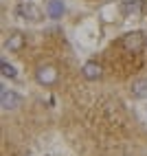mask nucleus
Listing matches in <instances>:
<instances>
[{
    "mask_svg": "<svg viewBox=\"0 0 147 156\" xmlns=\"http://www.w3.org/2000/svg\"><path fill=\"white\" fill-rule=\"evenodd\" d=\"M0 106H2V110H16V108L22 106V97L13 90L2 88L0 90Z\"/></svg>",
    "mask_w": 147,
    "mask_h": 156,
    "instance_id": "f257e3e1",
    "label": "nucleus"
},
{
    "mask_svg": "<svg viewBox=\"0 0 147 156\" xmlns=\"http://www.w3.org/2000/svg\"><path fill=\"white\" fill-rule=\"evenodd\" d=\"M35 77L40 84H44V86H51V84H55L57 81V70L53 66H40L35 70Z\"/></svg>",
    "mask_w": 147,
    "mask_h": 156,
    "instance_id": "f03ea898",
    "label": "nucleus"
},
{
    "mask_svg": "<svg viewBox=\"0 0 147 156\" xmlns=\"http://www.w3.org/2000/svg\"><path fill=\"white\" fill-rule=\"evenodd\" d=\"M81 75L86 77V79H90V81H97L103 75V68H101V64H97V62H88V64H83Z\"/></svg>",
    "mask_w": 147,
    "mask_h": 156,
    "instance_id": "7ed1b4c3",
    "label": "nucleus"
},
{
    "mask_svg": "<svg viewBox=\"0 0 147 156\" xmlns=\"http://www.w3.org/2000/svg\"><path fill=\"white\" fill-rule=\"evenodd\" d=\"M123 46L128 51H138L143 46V33H141V31H132V33H128L123 37Z\"/></svg>",
    "mask_w": 147,
    "mask_h": 156,
    "instance_id": "20e7f679",
    "label": "nucleus"
},
{
    "mask_svg": "<svg viewBox=\"0 0 147 156\" xmlns=\"http://www.w3.org/2000/svg\"><path fill=\"white\" fill-rule=\"evenodd\" d=\"M132 97H136V99L147 97V79H138L132 84Z\"/></svg>",
    "mask_w": 147,
    "mask_h": 156,
    "instance_id": "39448f33",
    "label": "nucleus"
},
{
    "mask_svg": "<svg viewBox=\"0 0 147 156\" xmlns=\"http://www.w3.org/2000/svg\"><path fill=\"white\" fill-rule=\"evenodd\" d=\"M61 13H64V5H61V0H48V16L57 20L61 18Z\"/></svg>",
    "mask_w": 147,
    "mask_h": 156,
    "instance_id": "423d86ee",
    "label": "nucleus"
},
{
    "mask_svg": "<svg viewBox=\"0 0 147 156\" xmlns=\"http://www.w3.org/2000/svg\"><path fill=\"white\" fill-rule=\"evenodd\" d=\"M22 46H24V35H20V33L9 35V40H7V48L9 51H20Z\"/></svg>",
    "mask_w": 147,
    "mask_h": 156,
    "instance_id": "0eeeda50",
    "label": "nucleus"
},
{
    "mask_svg": "<svg viewBox=\"0 0 147 156\" xmlns=\"http://www.w3.org/2000/svg\"><path fill=\"white\" fill-rule=\"evenodd\" d=\"M18 13H20V16H29L31 20H37V18H40V11H37L33 5H22Z\"/></svg>",
    "mask_w": 147,
    "mask_h": 156,
    "instance_id": "6e6552de",
    "label": "nucleus"
},
{
    "mask_svg": "<svg viewBox=\"0 0 147 156\" xmlns=\"http://www.w3.org/2000/svg\"><path fill=\"white\" fill-rule=\"evenodd\" d=\"M123 9H125V11H132V13H138V9H141V2H138V0H132V2H130V0H128V2H125L123 5Z\"/></svg>",
    "mask_w": 147,
    "mask_h": 156,
    "instance_id": "1a4fd4ad",
    "label": "nucleus"
},
{
    "mask_svg": "<svg viewBox=\"0 0 147 156\" xmlns=\"http://www.w3.org/2000/svg\"><path fill=\"white\" fill-rule=\"evenodd\" d=\"M2 75H5V77H16L18 73H16V68H13L11 64H7V62H2Z\"/></svg>",
    "mask_w": 147,
    "mask_h": 156,
    "instance_id": "9d476101",
    "label": "nucleus"
}]
</instances>
